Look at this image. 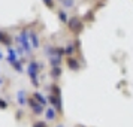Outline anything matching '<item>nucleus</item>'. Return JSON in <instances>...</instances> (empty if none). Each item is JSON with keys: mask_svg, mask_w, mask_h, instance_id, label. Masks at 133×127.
Segmentation results:
<instances>
[{"mask_svg": "<svg viewBox=\"0 0 133 127\" xmlns=\"http://www.w3.org/2000/svg\"><path fill=\"white\" fill-rule=\"evenodd\" d=\"M39 67L41 66L37 64L36 61H31L29 64V75H30L33 85H39V81H37V70H39Z\"/></svg>", "mask_w": 133, "mask_h": 127, "instance_id": "obj_1", "label": "nucleus"}, {"mask_svg": "<svg viewBox=\"0 0 133 127\" xmlns=\"http://www.w3.org/2000/svg\"><path fill=\"white\" fill-rule=\"evenodd\" d=\"M19 41H21V45L25 49V52H30V43H29V39H27V31H23L19 35Z\"/></svg>", "mask_w": 133, "mask_h": 127, "instance_id": "obj_2", "label": "nucleus"}, {"mask_svg": "<svg viewBox=\"0 0 133 127\" xmlns=\"http://www.w3.org/2000/svg\"><path fill=\"white\" fill-rule=\"evenodd\" d=\"M69 27H70L73 31H81L82 23H81L78 18H72V19H69Z\"/></svg>", "mask_w": 133, "mask_h": 127, "instance_id": "obj_3", "label": "nucleus"}, {"mask_svg": "<svg viewBox=\"0 0 133 127\" xmlns=\"http://www.w3.org/2000/svg\"><path fill=\"white\" fill-rule=\"evenodd\" d=\"M29 103H30V106H31V109H33V112H35V114H41V112L43 111V105L35 102L33 99H31V100H29Z\"/></svg>", "mask_w": 133, "mask_h": 127, "instance_id": "obj_4", "label": "nucleus"}, {"mask_svg": "<svg viewBox=\"0 0 133 127\" xmlns=\"http://www.w3.org/2000/svg\"><path fill=\"white\" fill-rule=\"evenodd\" d=\"M60 61H61V57H60V55H51V57H49V63L52 64V67H58Z\"/></svg>", "mask_w": 133, "mask_h": 127, "instance_id": "obj_5", "label": "nucleus"}, {"mask_svg": "<svg viewBox=\"0 0 133 127\" xmlns=\"http://www.w3.org/2000/svg\"><path fill=\"white\" fill-rule=\"evenodd\" d=\"M29 36H30V41H31V43H33V48H39V39H37V36H36V33H29Z\"/></svg>", "mask_w": 133, "mask_h": 127, "instance_id": "obj_6", "label": "nucleus"}, {"mask_svg": "<svg viewBox=\"0 0 133 127\" xmlns=\"http://www.w3.org/2000/svg\"><path fill=\"white\" fill-rule=\"evenodd\" d=\"M18 103L21 105V106H24L25 103H27V99H25V93L24 91H18Z\"/></svg>", "mask_w": 133, "mask_h": 127, "instance_id": "obj_7", "label": "nucleus"}, {"mask_svg": "<svg viewBox=\"0 0 133 127\" xmlns=\"http://www.w3.org/2000/svg\"><path fill=\"white\" fill-rule=\"evenodd\" d=\"M45 115H46V120H48V121L55 120V111H54L52 108H48V109H46V112H45Z\"/></svg>", "mask_w": 133, "mask_h": 127, "instance_id": "obj_8", "label": "nucleus"}, {"mask_svg": "<svg viewBox=\"0 0 133 127\" xmlns=\"http://www.w3.org/2000/svg\"><path fill=\"white\" fill-rule=\"evenodd\" d=\"M49 102L54 105L57 109H61V102H60V99H57L55 96H49Z\"/></svg>", "mask_w": 133, "mask_h": 127, "instance_id": "obj_9", "label": "nucleus"}, {"mask_svg": "<svg viewBox=\"0 0 133 127\" xmlns=\"http://www.w3.org/2000/svg\"><path fill=\"white\" fill-rule=\"evenodd\" d=\"M67 64H69L70 67H72L73 70H78V69H79V64H78V61L75 60V58H72V57H70V58L67 60Z\"/></svg>", "mask_w": 133, "mask_h": 127, "instance_id": "obj_10", "label": "nucleus"}, {"mask_svg": "<svg viewBox=\"0 0 133 127\" xmlns=\"http://www.w3.org/2000/svg\"><path fill=\"white\" fill-rule=\"evenodd\" d=\"M8 60L11 64H15L17 63V55H15V51L14 49H9V57H8Z\"/></svg>", "mask_w": 133, "mask_h": 127, "instance_id": "obj_11", "label": "nucleus"}, {"mask_svg": "<svg viewBox=\"0 0 133 127\" xmlns=\"http://www.w3.org/2000/svg\"><path fill=\"white\" fill-rule=\"evenodd\" d=\"M33 96H35V99H36V100H39V102H41V105H46V99H45L43 96H41V93H35Z\"/></svg>", "mask_w": 133, "mask_h": 127, "instance_id": "obj_12", "label": "nucleus"}, {"mask_svg": "<svg viewBox=\"0 0 133 127\" xmlns=\"http://www.w3.org/2000/svg\"><path fill=\"white\" fill-rule=\"evenodd\" d=\"M51 75L54 76V78H58L61 75V69L60 67H52V72H51Z\"/></svg>", "mask_w": 133, "mask_h": 127, "instance_id": "obj_13", "label": "nucleus"}, {"mask_svg": "<svg viewBox=\"0 0 133 127\" xmlns=\"http://www.w3.org/2000/svg\"><path fill=\"white\" fill-rule=\"evenodd\" d=\"M58 18L61 19V23H69V19H67V15L63 12V11H60V12H58Z\"/></svg>", "mask_w": 133, "mask_h": 127, "instance_id": "obj_14", "label": "nucleus"}, {"mask_svg": "<svg viewBox=\"0 0 133 127\" xmlns=\"http://www.w3.org/2000/svg\"><path fill=\"white\" fill-rule=\"evenodd\" d=\"M63 5L66 8H72L75 5V0H63Z\"/></svg>", "mask_w": 133, "mask_h": 127, "instance_id": "obj_15", "label": "nucleus"}, {"mask_svg": "<svg viewBox=\"0 0 133 127\" xmlns=\"http://www.w3.org/2000/svg\"><path fill=\"white\" fill-rule=\"evenodd\" d=\"M73 51H75V48H73L72 45H67V46H66V54L72 55V54H73Z\"/></svg>", "mask_w": 133, "mask_h": 127, "instance_id": "obj_16", "label": "nucleus"}, {"mask_svg": "<svg viewBox=\"0 0 133 127\" xmlns=\"http://www.w3.org/2000/svg\"><path fill=\"white\" fill-rule=\"evenodd\" d=\"M0 42H8V37L3 31H0Z\"/></svg>", "mask_w": 133, "mask_h": 127, "instance_id": "obj_17", "label": "nucleus"}, {"mask_svg": "<svg viewBox=\"0 0 133 127\" xmlns=\"http://www.w3.org/2000/svg\"><path fill=\"white\" fill-rule=\"evenodd\" d=\"M6 106H8V103L5 102V100H0V108H2V109H5Z\"/></svg>", "mask_w": 133, "mask_h": 127, "instance_id": "obj_18", "label": "nucleus"}, {"mask_svg": "<svg viewBox=\"0 0 133 127\" xmlns=\"http://www.w3.org/2000/svg\"><path fill=\"white\" fill-rule=\"evenodd\" d=\"M43 2H45V5H46V6L52 8V0H43Z\"/></svg>", "mask_w": 133, "mask_h": 127, "instance_id": "obj_19", "label": "nucleus"}, {"mask_svg": "<svg viewBox=\"0 0 133 127\" xmlns=\"http://www.w3.org/2000/svg\"><path fill=\"white\" fill-rule=\"evenodd\" d=\"M33 127H46V124H45V123H36Z\"/></svg>", "mask_w": 133, "mask_h": 127, "instance_id": "obj_20", "label": "nucleus"}, {"mask_svg": "<svg viewBox=\"0 0 133 127\" xmlns=\"http://www.w3.org/2000/svg\"><path fill=\"white\" fill-rule=\"evenodd\" d=\"M0 58H2V52H0Z\"/></svg>", "mask_w": 133, "mask_h": 127, "instance_id": "obj_21", "label": "nucleus"}, {"mask_svg": "<svg viewBox=\"0 0 133 127\" xmlns=\"http://www.w3.org/2000/svg\"><path fill=\"white\" fill-rule=\"evenodd\" d=\"M57 127H63V126H57Z\"/></svg>", "mask_w": 133, "mask_h": 127, "instance_id": "obj_22", "label": "nucleus"}, {"mask_svg": "<svg viewBox=\"0 0 133 127\" xmlns=\"http://www.w3.org/2000/svg\"><path fill=\"white\" fill-rule=\"evenodd\" d=\"M0 84H2V79H0Z\"/></svg>", "mask_w": 133, "mask_h": 127, "instance_id": "obj_23", "label": "nucleus"}, {"mask_svg": "<svg viewBox=\"0 0 133 127\" xmlns=\"http://www.w3.org/2000/svg\"><path fill=\"white\" fill-rule=\"evenodd\" d=\"M61 2H63V0H61Z\"/></svg>", "mask_w": 133, "mask_h": 127, "instance_id": "obj_24", "label": "nucleus"}]
</instances>
